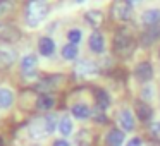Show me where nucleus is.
<instances>
[{
  "label": "nucleus",
  "instance_id": "1",
  "mask_svg": "<svg viewBox=\"0 0 160 146\" xmlns=\"http://www.w3.org/2000/svg\"><path fill=\"white\" fill-rule=\"evenodd\" d=\"M48 2L47 0H29L26 4V9H24V19H26V24L29 28H36L40 26L45 17L48 16Z\"/></svg>",
  "mask_w": 160,
  "mask_h": 146
},
{
  "label": "nucleus",
  "instance_id": "2",
  "mask_svg": "<svg viewBox=\"0 0 160 146\" xmlns=\"http://www.w3.org/2000/svg\"><path fill=\"white\" fill-rule=\"evenodd\" d=\"M136 48V41L131 35H129L126 29L117 31V35L114 36V52L115 55L122 57V59H128L131 57V53Z\"/></svg>",
  "mask_w": 160,
  "mask_h": 146
},
{
  "label": "nucleus",
  "instance_id": "3",
  "mask_svg": "<svg viewBox=\"0 0 160 146\" xmlns=\"http://www.w3.org/2000/svg\"><path fill=\"white\" fill-rule=\"evenodd\" d=\"M110 14L114 19H117L121 22L129 21L132 16V4H129L128 0H115L110 9Z\"/></svg>",
  "mask_w": 160,
  "mask_h": 146
},
{
  "label": "nucleus",
  "instance_id": "4",
  "mask_svg": "<svg viewBox=\"0 0 160 146\" xmlns=\"http://www.w3.org/2000/svg\"><path fill=\"white\" fill-rule=\"evenodd\" d=\"M18 60V52L12 48L11 45L2 43L0 45V71H5L9 67H12Z\"/></svg>",
  "mask_w": 160,
  "mask_h": 146
},
{
  "label": "nucleus",
  "instance_id": "5",
  "mask_svg": "<svg viewBox=\"0 0 160 146\" xmlns=\"http://www.w3.org/2000/svg\"><path fill=\"white\" fill-rule=\"evenodd\" d=\"M21 38V31L12 24H0V41L5 45L16 43Z\"/></svg>",
  "mask_w": 160,
  "mask_h": 146
},
{
  "label": "nucleus",
  "instance_id": "6",
  "mask_svg": "<svg viewBox=\"0 0 160 146\" xmlns=\"http://www.w3.org/2000/svg\"><path fill=\"white\" fill-rule=\"evenodd\" d=\"M76 74L81 77H91V76H97L98 74V66L93 62V60H81V62H78L76 66Z\"/></svg>",
  "mask_w": 160,
  "mask_h": 146
},
{
  "label": "nucleus",
  "instance_id": "7",
  "mask_svg": "<svg viewBox=\"0 0 160 146\" xmlns=\"http://www.w3.org/2000/svg\"><path fill=\"white\" fill-rule=\"evenodd\" d=\"M160 38V24L152 26V28H146L145 31L139 36V45L141 46H150Z\"/></svg>",
  "mask_w": 160,
  "mask_h": 146
},
{
  "label": "nucleus",
  "instance_id": "8",
  "mask_svg": "<svg viewBox=\"0 0 160 146\" xmlns=\"http://www.w3.org/2000/svg\"><path fill=\"white\" fill-rule=\"evenodd\" d=\"M134 76L138 81L141 83H148L153 77V67L150 62H139L138 66L134 67Z\"/></svg>",
  "mask_w": 160,
  "mask_h": 146
},
{
  "label": "nucleus",
  "instance_id": "9",
  "mask_svg": "<svg viewBox=\"0 0 160 146\" xmlns=\"http://www.w3.org/2000/svg\"><path fill=\"white\" fill-rule=\"evenodd\" d=\"M88 45H90V50L93 53H103V50H105V38H103V35L98 33V31L91 33L90 40H88Z\"/></svg>",
  "mask_w": 160,
  "mask_h": 146
},
{
  "label": "nucleus",
  "instance_id": "10",
  "mask_svg": "<svg viewBox=\"0 0 160 146\" xmlns=\"http://www.w3.org/2000/svg\"><path fill=\"white\" fill-rule=\"evenodd\" d=\"M36 66H38V57H36L35 53H28V55H24L21 59V71L26 74V76L35 74Z\"/></svg>",
  "mask_w": 160,
  "mask_h": 146
},
{
  "label": "nucleus",
  "instance_id": "11",
  "mask_svg": "<svg viewBox=\"0 0 160 146\" xmlns=\"http://www.w3.org/2000/svg\"><path fill=\"white\" fill-rule=\"evenodd\" d=\"M119 124H121V127L124 129V131H134V125H136V122H134V117H132V114H131V110L129 108H122L121 110V114H119Z\"/></svg>",
  "mask_w": 160,
  "mask_h": 146
},
{
  "label": "nucleus",
  "instance_id": "12",
  "mask_svg": "<svg viewBox=\"0 0 160 146\" xmlns=\"http://www.w3.org/2000/svg\"><path fill=\"white\" fill-rule=\"evenodd\" d=\"M38 52L43 57H52L55 53V41L48 36H42L38 41Z\"/></svg>",
  "mask_w": 160,
  "mask_h": 146
},
{
  "label": "nucleus",
  "instance_id": "13",
  "mask_svg": "<svg viewBox=\"0 0 160 146\" xmlns=\"http://www.w3.org/2000/svg\"><path fill=\"white\" fill-rule=\"evenodd\" d=\"M141 22L146 28L160 24V9H148V11H145L141 16Z\"/></svg>",
  "mask_w": 160,
  "mask_h": 146
},
{
  "label": "nucleus",
  "instance_id": "14",
  "mask_svg": "<svg viewBox=\"0 0 160 146\" xmlns=\"http://www.w3.org/2000/svg\"><path fill=\"white\" fill-rule=\"evenodd\" d=\"M14 91L9 90V88H0V110H9L14 105Z\"/></svg>",
  "mask_w": 160,
  "mask_h": 146
},
{
  "label": "nucleus",
  "instance_id": "15",
  "mask_svg": "<svg viewBox=\"0 0 160 146\" xmlns=\"http://www.w3.org/2000/svg\"><path fill=\"white\" fill-rule=\"evenodd\" d=\"M134 110H136V117H138L141 122L150 120V119H152V115H153L152 107H150V105L146 103V101H136Z\"/></svg>",
  "mask_w": 160,
  "mask_h": 146
},
{
  "label": "nucleus",
  "instance_id": "16",
  "mask_svg": "<svg viewBox=\"0 0 160 146\" xmlns=\"http://www.w3.org/2000/svg\"><path fill=\"white\" fill-rule=\"evenodd\" d=\"M71 114L78 120H86V119L91 117V108L86 103H76L71 107Z\"/></svg>",
  "mask_w": 160,
  "mask_h": 146
},
{
  "label": "nucleus",
  "instance_id": "17",
  "mask_svg": "<svg viewBox=\"0 0 160 146\" xmlns=\"http://www.w3.org/2000/svg\"><path fill=\"white\" fill-rule=\"evenodd\" d=\"M35 105H36L38 110L48 112V110H52L53 105H55V98H53L52 95H48V93H43V95H40V96L36 98V103Z\"/></svg>",
  "mask_w": 160,
  "mask_h": 146
},
{
  "label": "nucleus",
  "instance_id": "18",
  "mask_svg": "<svg viewBox=\"0 0 160 146\" xmlns=\"http://www.w3.org/2000/svg\"><path fill=\"white\" fill-rule=\"evenodd\" d=\"M60 81L59 76H52V77H45V79H42L38 84H36V90L40 91V93H48L50 90H53V88L57 86V83Z\"/></svg>",
  "mask_w": 160,
  "mask_h": 146
},
{
  "label": "nucleus",
  "instance_id": "19",
  "mask_svg": "<svg viewBox=\"0 0 160 146\" xmlns=\"http://www.w3.org/2000/svg\"><path fill=\"white\" fill-rule=\"evenodd\" d=\"M84 19H86V22H88L90 26L98 28V26L103 22V12H102V11H97V9H91V11H88L86 14H84Z\"/></svg>",
  "mask_w": 160,
  "mask_h": 146
},
{
  "label": "nucleus",
  "instance_id": "20",
  "mask_svg": "<svg viewBox=\"0 0 160 146\" xmlns=\"http://www.w3.org/2000/svg\"><path fill=\"white\" fill-rule=\"evenodd\" d=\"M105 143L108 146H121L124 143V132L119 131V129H112V131H108L107 138H105Z\"/></svg>",
  "mask_w": 160,
  "mask_h": 146
},
{
  "label": "nucleus",
  "instance_id": "21",
  "mask_svg": "<svg viewBox=\"0 0 160 146\" xmlns=\"http://www.w3.org/2000/svg\"><path fill=\"white\" fill-rule=\"evenodd\" d=\"M29 136H31L33 139H43L47 136L45 125H43V119L42 120H35L29 125Z\"/></svg>",
  "mask_w": 160,
  "mask_h": 146
},
{
  "label": "nucleus",
  "instance_id": "22",
  "mask_svg": "<svg viewBox=\"0 0 160 146\" xmlns=\"http://www.w3.org/2000/svg\"><path fill=\"white\" fill-rule=\"evenodd\" d=\"M74 131V124H72V119L67 117V115H64V117H60L59 120V132L64 136V138H67V136H71Z\"/></svg>",
  "mask_w": 160,
  "mask_h": 146
},
{
  "label": "nucleus",
  "instance_id": "23",
  "mask_svg": "<svg viewBox=\"0 0 160 146\" xmlns=\"http://www.w3.org/2000/svg\"><path fill=\"white\" fill-rule=\"evenodd\" d=\"M59 120L60 119H57V115H53V114H48L43 117V125H45L47 134H52L53 131L59 129Z\"/></svg>",
  "mask_w": 160,
  "mask_h": 146
},
{
  "label": "nucleus",
  "instance_id": "24",
  "mask_svg": "<svg viewBox=\"0 0 160 146\" xmlns=\"http://www.w3.org/2000/svg\"><path fill=\"white\" fill-rule=\"evenodd\" d=\"M95 98H97V103H98V108L105 110V108L110 107V96L105 90H97L95 91Z\"/></svg>",
  "mask_w": 160,
  "mask_h": 146
},
{
  "label": "nucleus",
  "instance_id": "25",
  "mask_svg": "<svg viewBox=\"0 0 160 146\" xmlns=\"http://www.w3.org/2000/svg\"><path fill=\"white\" fill-rule=\"evenodd\" d=\"M78 53H79V50H78V45L67 43V45L62 46V57H64L66 60H76Z\"/></svg>",
  "mask_w": 160,
  "mask_h": 146
},
{
  "label": "nucleus",
  "instance_id": "26",
  "mask_svg": "<svg viewBox=\"0 0 160 146\" xmlns=\"http://www.w3.org/2000/svg\"><path fill=\"white\" fill-rule=\"evenodd\" d=\"M76 146H91V134L83 129L76 134Z\"/></svg>",
  "mask_w": 160,
  "mask_h": 146
},
{
  "label": "nucleus",
  "instance_id": "27",
  "mask_svg": "<svg viewBox=\"0 0 160 146\" xmlns=\"http://www.w3.org/2000/svg\"><path fill=\"white\" fill-rule=\"evenodd\" d=\"M14 11V4H12V0H0V19L5 17L7 14Z\"/></svg>",
  "mask_w": 160,
  "mask_h": 146
},
{
  "label": "nucleus",
  "instance_id": "28",
  "mask_svg": "<svg viewBox=\"0 0 160 146\" xmlns=\"http://www.w3.org/2000/svg\"><path fill=\"white\" fill-rule=\"evenodd\" d=\"M81 38H83L81 29L72 28V29H69V31H67V40H69V43H72V45H78V43L81 41Z\"/></svg>",
  "mask_w": 160,
  "mask_h": 146
},
{
  "label": "nucleus",
  "instance_id": "29",
  "mask_svg": "<svg viewBox=\"0 0 160 146\" xmlns=\"http://www.w3.org/2000/svg\"><path fill=\"white\" fill-rule=\"evenodd\" d=\"M102 108H98L97 112L93 114V120L97 122V124H107V117L103 115V112H100Z\"/></svg>",
  "mask_w": 160,
  "mask_h": 146
},
{
  "label": "nucleus",
  "instance_id": "30",
  "mask_svg": "<svg viewBox=\"0 0 160 146\" xmlns=\"http://www.w3.org/2000/svg\"><path fill=\"white\" fill-rule=\"evenodd\" d=\"M152 90H153V86H145V88H143V91H141L143 101H146V100H150V98H152Z\"/></svg>",
  "mask_w": 160,
  "mask_h": 146
},
{
  "label": "nucleus",
  "instance_id": "31",
  "mask_svg": "<svg viewBox=\"0 0 160 146\" xmlns=\"http://www.w3.org/2000/svg\"><path fill=\"white\" fill-rule=\"evenodd\" d=\"M152 134H155V136H160V120H157L155 124H152Z\"/></svg>",
  "mask_w": 160,
  "mask_h": 146
},
{
  "label": "nucleus",
  "instance_id": "32",
  "mask_svg": "<svg viewBox=\"0 0 160 146\" xmlns=\"http://www.w3.org/2000/svg\"><path fill=\"white\" fill-rule=\"evenodd\" d=\"M141 144H143V141L139 138H132L128 141V146H141Z\"/></svg>",
  "mask_w": 160,
  "mask_h": 146
},
{
  "label": "nucleus",
  "instance_id": "33",
  "mask_svg": "<svg viewBox=\"0 0 160 146\" xmlns=\"http://www.w3.org/2000/svg\"><path fill=\"white\" fill-rule=\"evenodd\" d=\"M53 146H71V143L67 139H57V141H53Z\"/></svg>",
  "mask_w": 160,
  "mask_h": 146
},
{
  "label": "nucleus",
  "instance_id": "34",
  "mask_svg": "<svg viewBox=\"0 0 160 146\" xmlns=\"http://www.w3.org/2000/svg\"><path fill=\"white\" fill-rule=\"evenodd\" d=\"M129 4H134V2H141V0H128Z\"/></svg>",
  "mask_w": 160,
  "mask_h": 146
},
{
  "label": "nucleus",
  "instance_id": "35",
  "mask_svg": "<svg viewBox=\"0 0 160 146\" xmlns=\"http://www.w3.org/2000/svg\"><path fill=\"white\" fill-rule=\"evenodd\" d=\"M0 146H4V139H2V136H0Z\"/></svg>",
  "mask_w": 160,
  "mask_h": 146
},
{
  "label": "nucleus",
  "instance_id": "36",
  "mask_svg": "<svg viewBox=\"0 0 160 146\" xmlns=\"http://www.w3.org/2000/svg\"><path fill=\"white\" fill-rule=\"evenodd\" d=\"M158 59H160V50H158Z\"/></svg>",
  "mask_w": 160,
  "mask_h": 146
},
{
  "label": "nucleus",
  "instance_id": "37",
  "mask_svg": "<svg viewBox=\"0 0 160 146\" xmlns=\"http://www.w3.org/2000/svg\"><path fill=\"white\" fill-rule=\"evenodd\" d=\"M76 2H83V0H76Z\"/></svg>",
  "mask_w": 160,
  "mask_h": 146
}]
</instances>
